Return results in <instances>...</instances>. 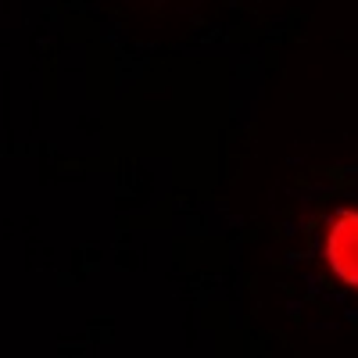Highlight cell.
I'll use <instances>...</instances> for the list:
<instances>
[{
  "label": "cell",
  "instance_id": "cell-1",
  "mask_svg": "<svg viewBox=\"0 0 358 358\" xmlns=\"http://www.w3.org/2000/svg\"><path fill=\"white\" fill-rule=\"evenodd\" d=\"M326 262L348 283L358 287V212H341L326 233Z\"/></svg>",
  "mask_w": 358,
  "mask_h": 358
}]
</instances>
